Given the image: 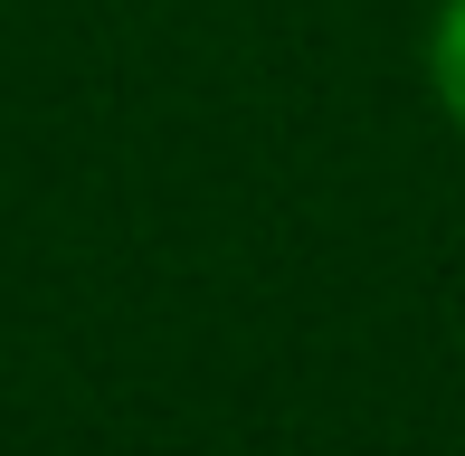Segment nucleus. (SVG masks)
Masks as SVG:
<instances>
[{"label":"nucleus","instance_id":"obj_1","mask_svg":"<svg viewBox=\"0 0 465 456\" xmlns=\"http://www.w3.org/2000/svg\"><path fill=\"white\" fill-rule=\"evenodd\" d=\"M428 95L465 134V0H437V19H428Z\"/></svg>","mask_w":465,"mask_h":456}]
</instances>
